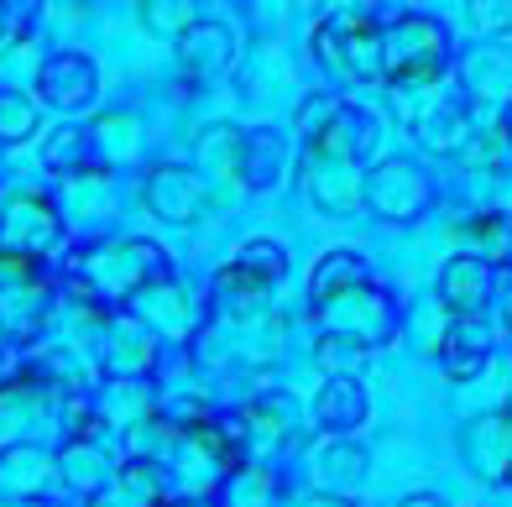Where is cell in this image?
<instances>
[{
	"instance_id": "1",
	"label": "cell",
	"mask_w": 512,
	"mask_h": 507,
	"mask_svg": "<svg viewBox=\"0 0 512 507\" xmlns=\"http://www.w3.org/2000/svg\"><path fill=\"white\" fill-rule=\"evenodd\" d=\"M377 68L392 89H424L450 74V27L439 16L403 11L377 27Z\"/></svg>"
},
{
	"instance_id": "2",
	"label": "cell",
	"mask_w": 512,
	"mask_h": 507,
	"mask_svg": "<svg viewBox=\"0 0 512 507\" xmlns=\"http://www.w3.org/2000/svg\"><path fill=\"white\" fill-rule=\"evenodd\" d=\"M309 314H314V325H324L340 340H356V345H382L398 330V304H392V293H382L371 278L351 283L345 293L324 298V304H309Z\"/></svg>"
},
{
	"instance_id": "3",
	"label": "cell",
	"mask_w": 512,
	"mask_h": 507,
	"mask_svg": "<svg viewBox=\"0 0 512 507\" xmlns=\"http://www.w3.org/2000/svg\"><path fill=\"white\" fill-rule=\"evenodd\" d=\"M314 53L319 63L335 68V79L345 84H382L377 68V16L366 6L351 16H324L314 27Z\"/></svg>"
},
{
	"instance_id": "4",
	"label": "cell",
	"mask_w": 512,
	"mask_h": 507,
	"mask_svg": "<svg viewBox=\"0 0 512 507\" xmlns=\"http://www.w3.org/2000/svg\"><path fill=\"white\" fill-rule=\"evenodd\" d=\"M434 199V183L418 173L408 157H392V163H377L361 178V204L377 220H418Z\"/></svg>"
},
{
	"instance_id": "5",
	"label": "cell",
	"mask_w": 512,
	"mask_h": 507,
	"mask_svg": "<svg viewBox=\"0 0 512 507\" xmlns=\"http://www.w3.org/2000/svg\"><path fill=\"white\" fill-rule=\"evenodd\" d=\"M63 236V220H58V204L37 189H16L0 199V246L16 251V257H42L53 251Z\"/></svg>"
},
{
	"instance_id": "6",
	"label": "cell",
	"mask_w": 512,
	"mask_h": 507,
	"mask_svg": "<svg viewBox=\"0 0 512 507\" xmlns=\"http://www.w3.org/2000/svg\"><path fill=\"white\" fill-rule=\"evenodd\" d=\"M142 199H147V210H152L157 220H168V225H194V220H204V210H209V183H204L194 168L162 163V168L147 173Z\"/></svg>"
},
{
	"instance_id": "7",
	"label": "cell",
	"mask_w": 512,
	"mask_h": 507,
	"mask_svg": "<svg viewBox=\"0 0 512 507\" xmlns=\"http://www.w3.org/2000/svg\"><path fill=\"white\" fill-rule=\"evenodd\" d=\"M283 272H288L283 246L277 241H246L236 257L215 272V288L225 298H236V304H251V298H262L272 283H283Z\"/></svg>"
},
{
	"instance_id": "8",
	"label": "cell",
	"mask_w": 512,
	"mask_h": 507,
	"mask_svg": "<svg viewBox=\"0 0 512 507\" xmlns=\"http://www.w3.org/2000/svg\"><path fill=\"white\" fill-rule=\"evenodd\" d=\"M173 42H178V68L189 84H209L236 63V32L225 21H189Z\"/></svg>"
},
{
	"instance_id": "9",
	"label": "cell",
	"mask_w": 512,
	"mask_h": 507,
	"mask_svg": "<svg viewBox=\"0 0 512 507\" xmlns=\"http://www.w3.org/2000/svg\"><path fill=\"white\" fill-rule=\"evenodd\" d=\"M304 194L319 215L330 220H345L361 204V178H356V163H340L330 152H304Z\"/></svg>"
},
{
	"instance_id": "10",
	"label": "cell",
	"mask_w": 512,
	"mask_h": 507,
	"mask_svg": "<svg viewBox=\"0 0 512 507\" xmlns=\"http://www.w3.org/2000/svg\"><path fill=\"white\" fill-rule=\"evenodd\" d=\"M37 89H42V105H53L58 115H74V110H84L89 100H95L100 68L84 53H53L37 68Z\"/></svg>"
},
{
	"instance_id": "11",
	"label": "cell",
	"mask_w": 512,
	"mask_h": 507,
	"mask_svg": "<svg viewBox=\"0 0 512 507\" xmlns=\"http://www.w3.org/2000/svg\"><path fill=\"white\" fill-rule=\"evenodd\" d=\"M84 272L95 278V288L110 278V272H126L121 288H126V298H131L136 288H147V283H157V278H168V257H162L152 241H110V246H95V251H89Z\"/></svg>"
},
{
	"instance_id": "12",
	"label": "cell",
	"mask_w": 512,
	"mask_h": 507,
	"mask_svg": "<svg viewBox=\"0 0 512 507\" xmlns=\"http://www.w3.org/2000/svg\"><path fill=\"white\" fill-rule=\"evenodd\" d=\"M304 147L330 152V157H340V163H356V168H361L366 157L382 147V126H377V115H371V110H361V105H351V100H340L335 115L324 121V131L314 136V142H304Z\"/></svg>"
},
{
	"instance_id": "13",
	"label": "cell",
	"mask_w": 512,
	"mask_h": 507,
	"mask_svg": "<svg viewBox=\"0 0 512 507\" xmlns=\"http://www.w3.org/2000/svg\"><path fill=\"white\" fill-rule=\"evenodd\" d=\"M497 283H502V267L465 251V257H450L445 272H439V304L450 314H486V304L497 298Z\"/></svg>"
},
{
	"instance_id": "14",
	"label": "cell",
	"mask_w": 512,
	"mask_h": 507,
	"mask_svg": "<svg viewBox=\"0 0 512 507\" xmlns=\"http://www.w3.org/2000/svg\"><path fill=\"white\" fill-rule=\"evenodd\" d=\"M434 356H439V366H445V377H455V382L481 372L486 356H492V330H486V319L481 314H450Z\"/></svg>"
},
{
	"instance_id": "15",
	"label": "cell",
	"mask_w": 512,
	"mask_h": 507,
	"mask_svg": "<svg viewBox=\"0 0 512 507\" xmlns=\"http://www.w3.org/2000/svg\"><path fill=\"white\" fill-rule=\"evenodd\" d=\"M460 79H465V95H471V100L502 105L507 89H512V53H507V37H492V42H481L476 53H465Z\"/></svg>"
},
{
	"instance_id": "16",
	"label": "cell",
	"mask_w": 512,
	"mask_h": 507,
	"mask_svg": "<svg viewBox=\"0 0 512 507\" xmlns=\"http://www.w3.org/2000/svg\"><path fill=\"white\" fill-rule=\"evenodd\" d=\"M288 173V142L277 131H241V163H236V178L246 189H277Z\"/></svg>"
},
{
	"instance_id": "17",
	"label": "cell",
	"mask_w": 512,
	"mask_h": 507,
	"mask_svg": "<svg viewBox=\"0 0 512 507\" xmlns=\"http://www.w3.org/2000/svg\"><path fill=\"white\" fill-rule=\"evenodd\" d=\"M413 126H418V142L439 157H460L476 136V121H471V110H465V100H439L429 115H418Z\"/></svg>"
},
{
	"instance_id": "18",
	"label": "cell",
	"mask_w": 512,
	"mask_h": 507,
	"mask_svg": "<svg viewBox=\"0 0 512 507\" xmlns=\"http://www.w3.org/2000/svg\"><path fill=\"white\" fill-rule=\"evenodd\" d=\"M314 419L330 429V434H351L361 419H366V393L356 377H330L324 393L314 398Z\"/></svg>"
},
{
	"instance_id": "19",
	"label": "cell",
	"mask_w": 512,
	"mask_h": 507,
	"mask_svg": "<svg viewBox=\"0 0 512 507\" xmlns=\"http://www.w3.org/2000/svg\"><path fill=\"white\" fill-rule=\"evenodd\" d=\"M361 476H366V450L351 445V440H335V445H324L314 455V481L324 492H356L361 487Z\"/></svg>"
},
{
	"instance_id": "20",
	"label": "cell",
	"mask_w": 512,
	"mask_h": 507,
	"mask_svg": "<svg viewBox=\"0 0 512 507\" xmlns=\"http://www.w3.org/2000/svg\"><path fill=\"white\" fill-rule=\"evenodd\" d=\"M465 455H471V466L481 476H492V481L507 476V419H502V413L476 419L471 429H465Z\"/></svg>"
},
{
	"instance_id": "21",
	"label": "cell",
	"mask_w": 512,
	"mask_h": 507,
	"mask_svg": "<svg viewBox=\"0 0 512 507\" xmlns=\"http://www.w3.org/2000/svg\"><path fill=\"white\" fill-rule=\"evenodd\" d=\"M351 283H366V262L356 257V251H324L319 267L309 272V304H324V298H335L345 293Z\"/></svg>"
},
{
	"instance_id": "22",
	"label": "cell",
	"mask_w": 512,
	"mask_h": 507,
	"mask_svg": "<svg viewBox=\"0 0 512 507\" xmlns=\"http://www.w3.org/2000/svg\"><path fill=\"white\" fill-rule=\"evenodd\" d=\"M37 136V100H27L21 89H0V147L32 142Z\"/></svg>"
},
{
	"instance_id": "23",
	"label": "cell",
	"mask_w": 512,
	"mask_h": 507,
	"mask_svg": "<svg viewBox=\"0 0 512 507\" xmlns=\"http://www.w3.org/2000/svg\"><path fill=\"white\" fill-rule=\"evenodd\" d=\"M194 157H199L204 168H220V173L236 178V163H241V126H209V131L199 136Z\"/></svg>"
},
{
	"instance_id": "24",
	"label": "cell",
	"mask_w": 512,
	"mask_h": 507,
	"mask_svg": "<svg viewBox=\"0 0 512 507\" xmlns=\"http://www.w3.org/2000/svg\"><path fill=\"white\" fill-rule=\"evenodd\" d=\"M465 241H471V257L502 267V257H507V215H497V210L476 215L471 225H465Z\"/></svg>"
},
{
	"instance_id": "25",
	"label": "cell",
	"mask_w": 512,
	"mask_h": 507,
	"mask_svg": "<svg viewBox=\"0 0 512 507\" xmlns=\"http://www.w3.org/2000/svg\"><path fill=\"white\" fill-rule=\"evenodd\" d=\"M465 157L476 163V173L502 178V173H507V121H492L486 131H476L471 147H465Z\"/></svg>"
},
{
	"instance_id": "26",
	"label": "cell",
	"mask_w": 512,
	"mask_h": 507,
	"mask_svg": "<svg viewBox=\"0 0 512 507\" xmlns=\"http://www.w3.org/2000/svg\"><path fill=\"white\" fill-rule=\"evenodd\" d=\"M314 356H319V366H324L330 377H351L356 366H361V356H366V345H356V340H340V335H324Z\"/></svg>"
},
{
	"instance_id": "27",
	"label": "cell",
	"mask_w": 512,
	"mask_h": 507,
	"mask_svg": "<svg viewBox=\"0 0 512 507\" xmlns=\"http://www.w3.org/2000/svg\"><path fill=\"white\" fill-rule=\"evenodd\" d=\"M142 21L157 37H178L183 27H189V11H183L178 0H142Z\"/></svg>"
},
{
	"instance_id": "28",
	"label": "cell",
	"mask_w": 512,
	"mask_h": 507,
	"mask_svg": "<svg viewBox=\"0 0 512 507\" xmlns=\"http://www.w3.org/2000/svg\"><path fill=\"white\" fill-rule=\"evenodd\" d=\"M335 105H340V95H309L304 105L293 110V131L304 136V142H314V136L324 131V121L335 115Z\"/></svg>"
},
{
	"instance_id": "29",
	"label": "cell",
	"mask_w": 512,
	"mask_h": 507,
	"mask_svg": "<svg viewBox=\"0 0 512 507\" xmlns=\"http://www.w3.org/2000/svg\"><path fill=\"white\" fill-rule=\"evenodd\" d=\"M507 16H512V6H507V0H465V21H471L476 32L507 37Z\"/></svg>"
},
{
	"instance_id": "30",
	"label": "cell",
	"mask_w": 512,
	"mask_h": 507,
	"mask_svg": "<svg viewBox=\"0 0 512 507\" xmlns=\"http://www.w3.org/2000/svg\"><path fill=\"white\" fill-rule=\"evenodd\" d=\"M37 16V0H0V37H21Z\"/></svg>"
},
{
	"instance_id": "31",
	"label": "cell",
	"mask_w": 512,
	"mask_h": 507,
	"mask_svg": "<svg viewBox=\"0 0 512 507\" xmlns=\"http://www.w3.org/2000/svg\"><path fill=\"white\" fill-rule=\"evenodd\" d=\"M371 6H382V11H392V16H403V11L418 6V0H371ZM371 6H366V11H371Z\"/></svg>"
},
{
	"instance_id": "32",
	"label": "cell",
	"mask_w": 512,
	"mask_h": 507,
	"mask_svg": "<svg viewBox=\"0 0 512 507\" xmlns=\"http://www.w3.org/2000/svg\"><path fill=\"white\" fill-rule=\"evenodd\" d=\"M403 507H445V502H439V497H429V492H418V497H408Z\"/></svg>"
},
{
	"instance_id": "33",
	"label": "cell",
	"mask_w": 512,
	"mask_h": 507,
	"mask_svg": "<svg viewBox=\"0 0 512 507\" xmlns=\"http://www.w3.org/2000/svg\"><path fill=\"white\" fill-rule=\"evenodd\" d=\"M0 382H11V351L0 345Z\"/></svg>"
},
{
	"instance_id": "34",
	"label": "cell",
	"mask_w": 512,
	"mask_h": 507,
	"mask_svg": "<svg viewBox=\"0 0 512 507\" xmlns=\"http://www.w3.org/2000/svg\"><path fill=\"white\" fill-rule=\"evenodd\" d=\"M293 6H304V11L314 6V11H319V6H324V0H293Z\"/></svg>"
},
{
	"instance_id": "35",
	"label": "cell",
	"mask_w": 512,
	"mask_h": 507,
	"mask_svg": "<svg viewBox=\"0 0 512 507\" xmlns=\"http://www.w3.org/2000/svg\"><path fill=\"white\" fill-rule=\"evenodd\" d=\"M173 507H209V502H173Z\"/></svg>"
}]
</instances>
